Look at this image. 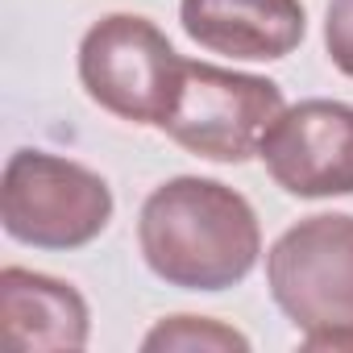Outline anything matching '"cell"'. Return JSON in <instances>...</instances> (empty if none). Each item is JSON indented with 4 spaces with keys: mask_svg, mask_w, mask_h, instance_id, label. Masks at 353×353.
Wrapping results in <instances>:
<instances>
[{
    "mask_svg": "<svg viewBox=\"0 0 353 353\" xmlns=\"http://www.w3.org/2000/svg\"><path fill=\"white\" fill-rule=\"evenodd\" d=\"M183 75V54L141 13H108L79 42V83L112 117L162 125Z\"/></svg>",
    "mask_w": 353,
    "mask_h": 353,
    "instance_id": "4",
    "label": "cell"
},
{
    "mask_svg": "<svg viewBox=\"0 0 353 353\" xmlns=\"http://www.w3.org/2000/svg\"><path fill=\"white\" fill-rule=\"evenodd\" d=\"M283 108L287 104L274 79L183 59L170 112L158 129L208 162H245L262 150V137Z\"/></svg>",
    "mask_w": 353,
    "mask_h": 353,
    "instance_id": "3",
    "label": "cell"
},
{
    "mask_svg": "<svg viewBox=\"0 0 353 353\" xmlns=\"http://www.w3.org/2000/svg\"><path fill=\"white\" fill-rule=\"evenodd\" d=\"M0 328L13 349L26 353H75L92 336V312L71 283L26 266H5L0 270Z\"/></svg>",
    "mask_w": 353,
    "mask_h": 353,
    "instance_id": "8",
    "label": "cell"
},
{
    "mask_svg": "<svg viewBox=\"0 0 353 353\" xmlns=\"http://www.w3.org/2000/svg\"><path fill=\"white\" fill-rule=\"evenodd\" d=\"M145 353L158 349H179V353H250V336L237 332L233 324H221L212 316H166L141 336Z\"/></svg>",
    "mask_w": 353,
    "mask_h": 353,
    "instance_id": "9",
    "label": "cell"
},
{
    "mask_svg": "<svg viewBox=\"0 0 353 353\" xmlns=\"http://www.w3.org/2000/svg\"><path fill=\"white\" fill-rule=\"evenodd\" d=\"M266 283L299 332L353 328V216L316 212L266 254Z\"/></svg>",
    "mask_w": 353,
    "mask_h": 353,
    "instance_id": "5",
    "label": "cell"
},
{
    "mask_svg": "<svg viewBox=\"0 0 353 353\" xmlns=\"http://www.w3.org/2000/svg\"><path fill=\"white\" fill-rule=\"evenodd\" d=\"M324 50L341 75L353 79V0H328L324 13Z\"/></svg>",
    "mask_w": 353,
    "mask_h": 353,
    "instance_id": "10",
    "label": "cell"
},
{
    "mask_svg": "<svg viewBox=\"0 0 353 353\" xmlns=\"http://www.w3.org/2000/svg\"><path fill=\"white\" fill-rule=\"evenodd\" d=\"M183 34L225 59L274 63L307 34L303 0H179Z\"/></svg>",
    "mask_w": 353,
    "mask_h": 353,
    "instance_id": "7",
    "label": "cell"
},
{
    "mask_svg": "<svg viewBox=\"0 0 353 353\" xmlns=\"http://www.w3.org/2000/svg\"><path fill=\"white\" fill-rule=\"evenodd\" d=\"M145 266L179 291H229L262 258L254 204L221 179L174 174L158 183L137 216Z\"/></svg>",
    "mask_w": 353,
    "mask_h": 353,
    "instance_id": "1",
    "label": "cell"
},
{
    "mask_svg": "<svg viewBox=\"0 0 353 353\" xmlns=\"http://www.w3.org/2000/svg\"><path fill=\"white\" fill-rule=\"evenodd\" d=\"M258 158L270 179L299 200L353 196V104L299 100L266 129Z\"/></svg>",
    "mask_w": 353,
    "mask_h": 353,
    "instance_id": "6",
    "label": "cell"
},
{
    "mask_svg": "<svg viewBox=\"0 0 353 353\" xmlns=\"http://www.w3.org/2000/svg\"><path fill=\"white\" fill-rule=\"evenodd\" d=\"M112 221V192L100 174L50 150H17L0 179V225L34 250L92 245Z\"/></svg>",
    "mask_w": 353,
    "mask_h": 353,
    "instance_id": "2",
    "label": "cell"
}]
</instances>
